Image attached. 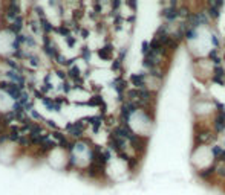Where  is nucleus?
Returning <instances> with one entry per match:
<instances>
[{"label": "nucleus", "instance_id": "nucleus-2", "mask_svg": "<svg viewBox=\"0 0 225 195\" xmlns=\"http://www.w3.org/2000/svg\"><path fill=\"white\" fill-rule=\"evenodd\" d=\"M98 57L101 58V60H110L112 58V53H113V49H112V46L109 44V46H104V47H101V49H98Z\"/></svg>", "mask_w": 225, "mask_h": 195}, {"label": "nucleus", "instance_id": "nucleus-1", "mask_svg": "<svg viewBox=\"0 0 225 195\" xmlns=\"http://www.w3.org/2000/svg\"><path fill=\"white\" fill-rule=\"evenodd\" d=\"M211 128H213V131H215L218 136L224 134L225 133V111H218V113H215V116L211 119Z\"/></svg>", "mask_w": 225, "mask_h": 195}, {"label": "nucleus", "instance_id": "nucleus-5", "mask_svg": "<svg viewBox=\"0 0 225 195\" xmlns=\"http://www.w3.org/2000/svg\"><path fill=\"white\" fill-rule=\"evenodd\" d=\"M81 57L84 58V61H89V58H90V50H89V47H83L81 49Z\"/></svg>", "mask_w": 225, "mask_h": 195}, {"label": "nucleus", "instance_id": "nucleus-4", "mask_svg": "<svg viewBox=\"0 0 225 195\" xmlns=\"http://www.w3.org/2000/svg\"><path fill=\"white\" fill-rule=\"evenodd\" d=\"M123 63L124 61H121L120 58H117L115 61H112V70L113 72H121L123 70Z\"/></svg>", "mask_w": 225, "mask_h": 195}, {"label": "nucleus", "instance_id": "nucleus-3", "mask_svg": "<svg viewBox=\"0 0 225 195\" xmlns=\"http://www.w3.org/2000/svg\"><path fill=\"white\" fill-rule=\"evenodd\" d=\"M215 171H216V174H218L219 177H224L225 178V162L218 160L216 165H215Z\"/></svg>", "mask_w": 225, "mask_h": 195}]
</instances>
